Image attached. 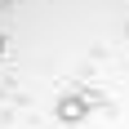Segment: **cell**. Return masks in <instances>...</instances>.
Instances as JSON below:
<instances>
[{
    "instance_id": "obj_1",
    "label": "cell",
    "mask_w": 129,
    "mask_h": 129,
    "mask_svg": "<svg viewBox=\"0 0 129 129\" xmlns=\"http://www.w3.org/2000/svg\"><path fill=\"white\" fill-rule=\"evenodd\" d=\"M58 116L62 120H80L85 116V98H62V103H58Z\"/></svg>"
},
{
    "instance_id": "obj_2",
    "label": "cell",
    "mask_w": 129,
    "mask_h": 129,
    "mask_svg": "<svg viewBox=\"0 0 129 129\" xmlns=\"http://www.w3.org/2000/svg\"><path fill=\"white\" fill-rule=\"evenodd\" d=\"M0 49H5V40H0Z\"/></svg>"
}]
</instances>
